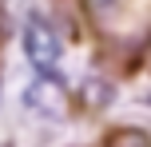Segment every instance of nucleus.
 Masks as SVG:
<instances>
[{"label":"nucleus","instance_id":"obj_1","mask_svg":"<svg viewBox=\"0 0 151 147\" xmlns=\"http://www.w3.org/2000/svg\"><path fill=\"white\" fill-rule=\"evenodd\" d=\"M60 52H64V44H60L56 24L48 16H40V12H28V20H24V56L32 60V68L56 72Z\"/></svg>","mask_w":151,"mask_h":147},{"label":"nucleus","instance_id":"obj_2","mask_svg":"<svg viewBox=\"0 0 151 147\" xmlns=\"http://www.w3.org/2000/svg\"><path fill=\"white\" fill-rule=\"evenodd\" d=\"M104 147H151V135L143 127H115L104 139Z\"/></svg>","mask_w":151,"mask_h":147},{"label":"nucleus","instance_id":"obj_3","mask_svg":"<svg viewBox=\"0 0 151 147\" xmlns=\"http://www.w3.org/2000/svg\"><path fill=\"white\" fill-rule=\"evenodd\" d=\"M83 4H88V12H91V16H99V20H104V16H111L115 8L123 4V0H83Z\"/></svg>","mask_w":151,"mask_h":147},{"label":"nucleus","instance_id":"obj_4","mask_svg":"<svg viewBox=\"0 0 151 147\" xmlns=\"http://www.w3.org/2000/svg\"><path fill=\"white\" fill-rule=\"evenodd\" d=\"M8 40H12V16H8L4 4H0V48H4Z\"/></svg>","mask_w":151,"mask_h":147},{"label":"nucleus","instance_id":"obj_5","mask_svg":"<svg viewBox=\"0 0 151 147\" xmlns=\"http://www.w3.org/2000/svg\"><path fill=\"white\" fill-rule=\"evenodd\" d=\"M4 147H12V143H4Z\"/></svg>","mask_w":151,"mask_h":147},{"label":"nucleus","instance_id":"obj_6","mask_svg":"<svg viewBox=\"0 0 151 147\" xmlns=\"http://www.w3.org/2000/svg\"><path fill=\"white\" fill-rule=\"evenodd\" d=\"M0 4H4V0H0Z\"/></svg>","mask_w":151,"mask_h":147}]
</instances>
